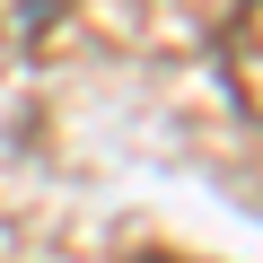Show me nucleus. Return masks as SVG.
<instances>
[{"mask_svg":"<svg viewBox=\"0 0 263 263\" xmlns=\"http://www.w3.org/2000/svg\"><path fill=\"white\" fill-rule=\"evenodd\" d=\"M141 263H176V254H141Z\"/></svg>","mask_w":263,"mask_h":263,"instance_id":"nucleus-2","label":"nucleus"},{"mask_svg":"<svg viewBox=\"0 0 263 263\" xmlns=\"http://www.w3.org/2000/svg\"><path fill=\"white\" fill-rule=\"evenodd\" d=\"M62 18V0H0V27H9V35H44Z\"/></svg>","mask_w":263,"mask_h":263,"instance_id":"nucleus-1","label":"nucleus"}]
</instances>
